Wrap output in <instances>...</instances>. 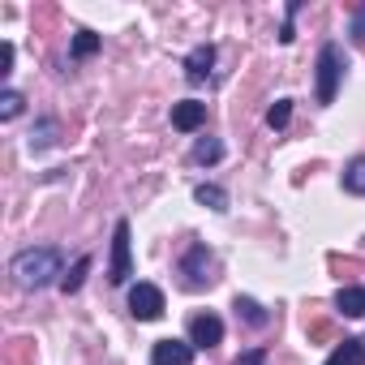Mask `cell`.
Returning a JSON list of instances; mask_svg holds the SVG:
<instances>
[{"instance_id":"obj_22","label":"cell","mask_w":365,"mask_h":365,"mask_svg":"<svg viewBox=\"0 0 365 365\" xmlns=\"http://www.w3.org/2000/svg\"><path fill=\"white\" fill-rule=\"evenodd\" d=\"M352 39H356V43H365V5L352 14Z\"/></svg>"},{"instance_id":"obj_9","label":"cell","mask_w":365,"mask_h":365,"mask_svg":"<svg viewBox=\"0 0 365 365\" xmlns=\"http://www.w3.org/2000/svg\"><path fill=\"white\" fill-rule=\"evenodd\" d=\"M211 65H215V48H211V43H198V48L185 56V78H190V82H207V78H211Z\"/></svg>"},{"instance_id":"obj_2","label":"cell","mask_w":365,"mask_h":365,"mask_svg":"<svg viewBox=\"0 0 365 365\" xmlns=\"http://www.w3.org/2000/svg\"><path fill=\"white\" fill-rule=\"evenodd\" d=\"M176 271H180V284H185L190 292H202V288H211V284L220 279V275H215V271H220V262H215V254H211L207 245H194L185 258H180V267H176Z\"/></svg>"},{"instance_id":"obj_14","label":"cell","mask_w":365,"mask_h":365,"mask_svg":"<svg viewBox=\"0 0 365 365\" xmlns=\"http://www.w3.org/2000/svg\"><path fill=\"white\" fill-rule=\"evenodd\" d=\"M52 142H56V120L43 116V120L35 125V133H31V150H48Z\"/></svg>"},{"instance_id":"obj_10","label":"cell","mask_w":365,"mask_h":365,"mask_svg":"<svg viewBox=\"0 0 365 365\" xmlns=\"http://www.w3.org/2000/svg\"><path fill=\"white\" fill-rule=\"evenodd\" d=\"M335 309H339L344 318H365V284L339 288V292H335Z\"/></svg>"},{"instance_id":"obj_23","label":"cell","mask_w":365,"mask_h":365,"mask_svg":"<svg viewBox=\"0 0 365 365\" xmlns=\"http://www.w3.org/2000/svg\"><path fill=\"white\" fill-rule=\"evenodd\" d=\"M262 361H267V352H262V348H254V352H241V356H237V365H262Z\"/></svg>"},{"instance_id":"obj_5","label":"cell","mask_w":365,"mask_h":365,"mask_svg":"<svg viewBox=\"0 0 365 365\" xmlns=\"http://www.w3.org/2000/svg\"><path fill=\"white\" fill-rule=\"evenodd\" d=\"M129 314H133L138 322L163 318V292H159L155 284H133V288H129Z\"/></svg>"},{"instance_id":"obj_16","label":"cell","mask_w":365,"mask_h":365,"mask_svg":"<svg viewBox=\"0 0 365 365\" xmlns=\"http://www.w3.org/2000/svg\"><path fill=\"white\" fill-rule=\"evenodd\" d=\"M224 159V146L215 142V138H198V146H194V163H220Z\"/></svg>"},{"instance_id":"obj_11","label":"cell","mask_w":365,"mask_h":365,"mask_svg":"<svg viewBox=\"0 0 365 365\" xmlns=\"http://www.w3.org/2000/svg\"><path fill=\"white\" fill-rule=\"evenodd\" d=\"M327 365H365V335L344 339V344L327 356Z\"/></svg>"},{"instance_id":"obj_4","label":"cell","mask_w":365,"mask_h":365,"mask_svg":"<svg viewBox=\"0 0 365 365\" xmlns=\"http://www.w3.org/2000/svg\"><path fill=\"white\" fill-rule=\"evenodd\" d=\"M133 275V262H129V224L116 220L112 228V262H108V279L112 284H125Z\"/></svg>"},{"instance_id":"obj_18","label":"cell","mask_w":365,"mask_h":365,"mask_svg":"<svg viewBox=\"0 0 365 365\" xmlns=\"http://www.w3.org/2000/svg\"><path fill=\"white\" fill-rule=\"evenodd\" d=\"M86 271H91V258L82 254V258H78V262L69 267V275L61 279V288H65V292H78V288H82V279H86Z\"/></svg>"},{"instance_id":"obj_20","label":"cell","mask_w":365,"mask_h":365,"mask_svg":"<svg viewBox=\"0 0 365 365\" xmlns=\"http://www.w3.org/2000/svg\"><path fill=\"white\" fill-rule=\"evenodd\" d=\"M22 103H26V99H22L18 91H5V95H0V120H14V116L22 112Z\"/></svg>"},{"instance_id":"obj_21","label":"cell","mask_w":365,"mask_h":365,"mask_svg":"<svg viewBox=\"0 0 365 365\" xmlns=\"http://www.w3.org/2000/svg\"><path fill=\"white\" fill-rule=\"evenodd\" d=\"M301 14V5H297V0H292V5L284 9V31H279V43H292L297 39V31H292V18Z\"/></svg>"},{"instance_id":"obj_13","label":"cell","mask_w":365,"mask_h":365,"mask_svg":"<svg viewBox=\"0 0 365 365\" xmlns=\"http://www.w3.org/2000/svg\"><path fill=\"white\" fill-rule=\"evenodd\" d=\"M344 190L356 194V198H365V155L348 159V168H344Z\"/></svg>"},{"instance_id":"obj_12","label":"cell","mask_w":365,"mask_h":365,"mask_svg":"<svg viewBox=\"0 0 365 365\" xmlns=\"http://www.w3.org/2000/svg\"><path fill=\"white\" fill-rule=\"evenodd\" d=\"M232 309H237V318H245L250 327H267V322H271V314H267L254 297H237V301H232Z\"/></svg>"},{"instance_id":"obj_15","label":"cell","mask_w":365,"mask_h":365,"mask_svg":"<svg viewBox=\"0 0 365 365\" xmlns=\"http://www.w3.org/2000/svg\"><path fill=\"white\" fill-rule=\"evenodd\" d=\"M194 198H198L202 207H211V211H228V194H224L220 185H198Z\"/></svg>"},{"instance_id":"obj_17","label":"cell","mask_w":365,"mask_h":365,"mask_svg":"<svg viewBox=\"0 0 365 365\" xmlns=\"http://www.w3.org/2000/svg\"><path fill=\"white\" fill-rule=\"evenodd\" d=\"M99 52V35H91V31H78V39H73V61H86V56H95Z\"/></svg>"},{"instance_id":"obj_8","label":"cell","mask_w":365,"mask_h":365,"mask_svg":"<svg viewBox=\"0 0 365 365\" xmlns=\"http://www.w3.org/2000/svg\"><path fill=\"white\" fill-rule=\"evenodd\" d=\"M172 125H176L180 133L202 129V125H207V103H198V99H180V103H172Z\"/></svg>"},{"instance_id":"obj_7","label":"cell","mask_w":365,"mask_h":365,"mask_svg":"<svg viewBox=\"0 0 365 365\" xmlns=\"http://www.w3.org/2000/svg\"><path fill=\"white\" fill-rule=\"evenodd\" d=\"M190 344H194V348H215V344H224V322H220V314H194V318H190Z\"/></svg>"},{"instance_id":"obj_1","label":"cell","mask_w":365,"mask_h":365,"mask_svg":"<svg viewBox=\"0 0 365 365\" xmlns=\"http://www.w3.org/2000/svg\"><path fill=\"white\" fill-rule=\"evenodd\" d=\"M61 267H65L61 250H52V245H31V250L14 254L9 275H14V284H18V288L39 292V288H48V284H61V279H65V271H61Z\"/></svg>"},{"instance_id":"obj_19","label":"cell","mask_w":365,"mask_h":365,"mask_svg":"<svg viewBox=\"0 0 365 365\" xmlns=\"http://www.w3.org/2000/svg\"><path fill=\"white\" fill-rule=\"evenodd\" d=\"M288 120H292V99H275L271 112H267V125H271V129H284Z\"/></svg>"},{"instance_id":"obj_3","label":"cell","mask_w":365,"mask_h":365,"mask_svg":"<svg viewBox=\"0 0 365 365\" xmlns=\"http://www.w3.org/2000/svg\"><path fill=\"white\" fill-rule=\"evenodd\" d=\"M344 48L339 43H322V52H318V103L327 108V103H335V91H339V82H344Z\"/></svg>"},{"instance_id":"obj_6","label":"cell","mask_w":365,"mask_h":365,"mask_svg":"<svg viewBox=\"0 0 365 365\" xmlns=\"http://www.w3.org/2000/svg\"><path fill=\"white\" fill-rule=\"evenodd\" d=\"M194 344L190 339H155L150 348V365H194Z\"/></svg>"}]
</instances>
